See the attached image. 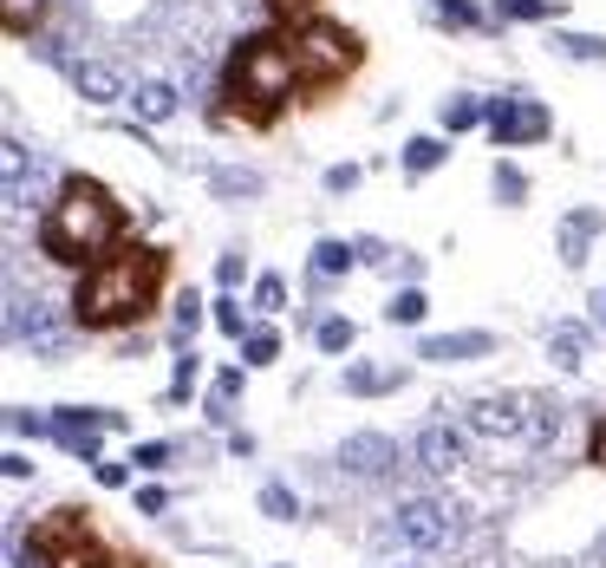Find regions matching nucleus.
I'll return each mask as SVG.
<instances>
[{
	"instance_id": "nucleus-26",
	"label": "nucleus",
	"mask_w": 606,
	"mask_h": 568,
	"mask_svg": "<svg viewBox=\"0 0 606 568\" xmlns=\"http://www.w3.org/2000/svg\"><path fill=\"white\" fill-rule=\"evenodd\" d=\"M131 464H143V471H163V464H170V444H137Z\"/></svg>"
},
{
	"instance_id": "nucleus-23",
	"label": "nucleus",
	"mask_w": 606,
	"mask_h": 568,
	"mask_svg": "<svg viewBox=\"0 0 606 568\" xmlns=\"http://www.w3.org/2000/svg\"><path fill=\"white\" fill-rule=\"evenodd\" d=\"M587 235H594V215H574V222H567V262H581V242H587Z\"/></svg>"
},
{
	"instance_id": "nucleus-20",
	"label": "nucleus",
	"mask_w": 606,
	"mask_h": 568,
	"mask_svg": "<svg viewBox=\"0 0 606 568\" xmlns=\"http://www.w3.org/2000/svg\"><path fill=\"white\" fill-rule=\"evenodd\" d=\"M313 262H320L327 275H339V269L352 262V249H345V242H320V249H313Z\"/></svg>"
},
{
	"instance_id": "nucleus-16",
	"label": "nucleus",
	"mask_w": 606,
	"mask_h": 568,
	"mask_svg": "<svg viewBox=\"0 0 606 568\" xmlns=\"http://www.w3.org/2000/svg\"><path fill=\"white\" fill-rule=\"evenodd\" d=\"M262 516H274V523H294V516H300V497H294L287 484H268V491H262Z\"/></svg>"
},
{
	"instance_id": "nucleus-6",
	"label": "nucleus",
	"mask_w": 606,
	"mask_h": 568,
	"mask_svg": "<svg viewBox=\"0 0 606 568\" xmlns=\"http://www.w3.org/2000/svg\"><path fill=\"white\" fill-rule=\"evenodd\" d=\"M85 549H92V509H53V516H46V523H33V556H40V562H66V556H85Z\"/></svg>"
},
{
	"instance_id": "nucleus-19",
	"label": "nucleus",
	"mask_w": 606,
	"mask_h": 568,
	"mask_svg": "<svg viewBox=\"0 0 606 568\" xmlns=\"http://www.w3.org/2000/svg\"><path fill=\"white\" fill-rule=\"evenodd\" d=\"M554 366H567V372L581 366V334H574V327H561V334H554Z\"/></svg>"
},
{
	"instance_id": "nucleus-11",
	"label": "nucleus",
	"mask_w": 606,
	"mask_h": 568,
	"mask_svg": "<svg viewBox=\"0 0 606 568\" xmlns=\"http://www.w3.org/2000/svg\"><path fill=\"white\" fill-rule=\"evenodd\" d=\"M489 354V334H444V340H424V359H482Z\"/></svg>"
},
{
	"instance_id": "nucleus-24",
	"label": "nucleus",
	"mask_w": 606,
	"mask_h": 568,
	"mask_svg": "<svg viewBox=\"0 0 606 568\" xmlns=\"http://www.w3.org/2000/svg\"><path fill=\"white\" fill-rule=\"evenodd\" d=\"M274 354H280V340H274V334H248V366H268Z\"/></svg>"
},
{
	"instance_id": "nucleus-12",
	"label": "nucleus",
	"mask_w": 606,
	"mask_h": 568,
	"mask_svg": "<svg viewBox=\"0 0 606 568\" xmlns=\"http://www.w3.org/2000/svg\"><path fill=\"white\" fill-rule=\"evenodd\" d=\"M137 118H150V125H157V118H170V112H177V92H170V85H137Z\"/></svg>"
},
{
	"instance_id": "nucleus-13",
	"label": "nucleus",
	"mask_w": 606,
	"mask_h": 568,
	"mask_svg": "<svg viewBox=\"0 0 606 568\" xmlns=\"http://www.w3.org/2000/svg\"><path fill=\"white\" fill-rule=\"evenodd\" d=\"M262 7H268L274 27H287V33H294V27H307V20L320 13V0H262Z\"/></svg>"
},
{
	"instance_id": "nucleus-5",
	"label": "nucleus",
	"mask_w": 606,
	"mask_h": 568,
	"mask_svg": "<svg viewBox=\"0 0 606 568\" xmlns=\"http://www.w3.org/2000/svg\"><path fill=\"white\" fill-rule=\"evenodd\" d=\"M392 529H398V543L424 549V556H437V549L457 543V509L437 503V497H404L398 509H392Z\"/></svg>"
},
{
	"instance_id": "nucleus-25",
	"label": "nucleus",
	"mask_w": 606,
	"mask_h": 568,
	"mask_svg": "<svg viewBox=\"0 0 606 568\" xmlns=\"http://www.w3.org/2000/svg\"><path fill=\"white\" fill-rule=\"evenodd\" d=\"M392 320H404V327L424 320V294H398V301H392Z\"/></svg>"
},
{
	"instance_id": "nucleus-10",
	"label": "nucleus",
	"mask_w": 606,
	"mask_h": 568,
	"mask_svg": "<svg viewBox=\"0 0 606 568\" xmlns=\"http://www.w3.org/2000/svg\"><path fill=\"white\" fill-rule=\"evenodd\" d=\"M489 125H496V138H502V144H529V138H541V132H547V112H541V105H529V98H502Z\"/></svg>"
},
{
	"instance_id": "nucleus-7",
	"label": "nucleus",
	"mask_w": 606,
	"mask_h": 568,
	"mask_svg": "<svg viewBox=\"0 0 606 568\" xmlns=\"http://www.w3.org/2000/svg\"><path fill=\"white\" fill-rule=\"evenodd\" d=\"M118 425H125L118 412H85V406H60V419H53V438L66 444L72 457L98 464V431H118Z\"/></svg>"
},
{
	"instance_id": "nucleus-18",
	"label": "nucleus",
	"mask_w": 606,
	"mask_h": 568,
	"mask_svg": "<svg viewBox=\"0 0 606 568\" xmlns=\"http://www.w3.org/2000/svg\"><path fill=\"white\" fill-rule=\"evenodd\" d=\"M235 399H242V372H222V379H215V399H209V419H228Z\"/></svg>"
},
{
	"instance_id": "nucleus-22",
	"label": "nucleus",
	"mask_w": 606,
	"mask_h": 568,
	"mask_svg": "<svg viewBox=\"0 0 606 568\" xmlns=\"http://www.w3.org/2000/svg\"><path fill=\"white\" fill-rule=\"evenodd\" d=\"M320 347H327V354H345V347H352V327H345V320H327V327H320Z\"/></svg>"
},
{
	"instance_id": "nucleus-29",
	"label": "nucleus",
	"mask_w": 606,
	"mask_h": 568,
	"mask_svg": "<svg viewBox=\"0 0 606 568\" xmlns=\"http://www.w3.org/2000/svg\"><path fill=\"white\" fill-rule=\"evenodd\" d=\"M137 509H143V516H163L170 497H163V491H137Z\"/></svg>"
},
{
	"instance_id": "nucleus-30",
	"label": "nucleus",
	"mask_w": 606,
	"mask_h": 568,
	"mask_svg": "<svg viewBox=\"0 0 606 568\" xmlns=\"http://www.w3.org/2000/svg\"><path fill=\"white\" fill-rule=\"evenodd\" d=\"M177 320H183V334H190V327H196V320H202V301H196V294H183V307H177Z\"/></svg>"
},
{
	"instance_id": "nucleus-14",
	"label": "nucleus",
	"mask_w": 606,
	"mask_h": 568,
	"mask_svg": "<svg viewBox=\"0 0 606 568\" xmlns=\"http://www.w3.org/2000/svg\"><path fill=\"white\" fill-rule=\"evenodd\" d=\"M398 386V372H385V366H345V392H392Z\"/></svg>"
},
{
	"instance_id": "nucleus-2",
	"label": "nucleus",
	"mask_w": 606,
	"mask_h": 568,
	"mask_svg": "<svg viewBox=\"0 0 606 568\" xmlns=\"http://www.w3.org/2000/svg\"><path fill=\"white\" fill-rule=\"evenodd\" d=\"M294 98H300V66H294L287 27L242 33L228 46V66H222V112L215 118H242L248 132H274Z\"/></svg>"
},
{
	"instance_id": "nucleus-8",
	"label": "nucleus",
	"mask_w": 606,
	"mask_h": 568,
	"mask_svg": "<svg viewBox=\"0 0 606 568\" xmlns=\"http://www.w3.org/2000/svg\"><path fill=\"white\" fill-rule=\"evenodd\" d=\"M411 457H417V471H430V477H457V471H464V431L424 425L411 438Z\"/></svg>"
},
{
	"instance_id": "nucleus-32",
	"label": "nucleus",
	"mask_w": 606,
	"mask_h": 568,
	"mask_svg": "<svg viewBox=\"0 0 606 568\" xmlns=\"http://www.w3.org/2000/svg\"><path fill=\"white\" fill-rule=\"evenodd\" d=\"M594 320H600V327H606V287H600V294H594Z\"/></svg>"
},
{
	"instance_id": "nucleus-27",
	"label": "nucleus",
	"mask_w": 606,
	"mask_h": 568,
	"mask_svg": "<svg viewBox=\"0 0 606 568\" xmlns=\"http://www.w3.org/2000/svg\"><path fill=\"white\" fill-rule=\"evenodd\" d=\"M444 125H450V132H464V125H476V105H470V98H457V105H444Z\"/></svg>"
},
{
	"instance_id": "nucleus-9",
	"label": "nucleus",
	"mask_w": 606,
	"mask_h": 568,
	"mask_svg": "<svg viewBox=\"0 0 606 568\" xmlns=\"http://www.w3.org/2000/svg\"><path fill=\"white\" fill-rule=\"evenodd\" d=\"M339 464H345L352 477H379V471H392V464H398V444L365 431V438H345V444H339Z\"/></svg>"
},
{
	"instance_id": "nucleus-28",
	"label": "nucleus",
	"mask_w": 606,
	"mask_h": 568,
	"mask_svg": "<svg viewBox=\"0 0 606 568\" xmlns=\"http://www.w3.org/2000/svg\"><path fill=\"white\" fill-rule=\"evenodd\" d=\"M587 464H600V471H606V412L594 419V444H587Z\"/></svg>"
},
{
	"instance_id": "nucleus-21",
	"label": "nucleus",
	"mask_w": 606,
	"mask_h": 568,
	"mask_svg": "<svg viewBox=\"0 0 606 568\" xmlns=\"http://www.w3.org/2000/svg\"><path fill=\"white\" fill-rule=\"evenodd\" d=\"M437 157H444V144H437V138H417V144H411V157H404V164H411V170H430Z\"/></svg>"
},
{
	"instance_id": "nucleus-3",
	"label": "nucleus",
	"mask_w": 606,
	"mask_h": 568,
	"mask_svg": "<svg viewBox=\"0 0 606 568\" xmlns=\"http://www.w3.org/2000/svg\"><path fill=\"white\" fill-rule=\"evenodd\" d=\"M125 242V203L98 183V177H66L53 210L40 222V255L66 262V269H92Z\"/></svg>"
},
{
	"instance_id": "nucleus-17",
	"label": "nucleus",
	"mask_w": 606,
	"mask_h": 568,
	"mask_svg": "<svg viewBox=\"0 0 606 568\" xmlns=\"http://www.w3.org/2000/svg\"><path fill=\"white\" fill-rule=\"evenodd\" d=\"M78 92H92V98H118V72L111 66H78Z\"/></svg>"
},
{
	"instance_id": "nucleus-31",
	"label": "nucleus",
	"mask_w": 606,
	"mask_h": 568,
	"mask_svg": "<svg viewBox=\"0 0 606 568\" xmlns=\"http://www.w3.org/2000/svg\"><path fill=\"white\" fill-rule=\"evenodd\" d=\"M60 568H105V562H98V556L85 549V556H66V562H60Z\"/></svg>"
},
{
	"instance_id": "nucleus-15",
	"label": "nucleus",
	"mask_w": 606,
	"mask_h": 568,
	"mask_svg": "<svg viewBox=\"0 0 606 568\" xmlns=\"http://www.w3.org/2000/svg\"><path fill=\"white\" fill-rule=\"evenodd\" d=\"M40 13H46V0H7V33L26 40V33L40 27Z\"/></svg>"
},
{
	"instance_id": "nucleus-1",
	"label": "nucleus",
	"mask_w": 606,
	"mask_h": 568,
	"mask_svg": "<svg viewBox=\"0 0 606 568\" xmlns=\"http://www.w3.org/2000/svg\"><path fill=\"white\" fill-rule=\"evenodd\" d=\"M170 282V249H150V242H118L105 262H92L78 287H72V320L85 334H111V327H131L143 320Z\"/></svg>"
},
{
	"instance_id": "nucleus-4",
	"label": "nucleus",
	"mask_w": 606,
	"mask_h": 568,
	"mask_svg": "<svg viewBox=\"0 0 606 568\" xmlns=\"http://www.w3.org/2000/svg\"><path fill=\"white\" fill-rule=\"evenodd\" d=\"M287 40H294V66H300V105L333 98L339 85L365 66V40H359L352 27L327 20V13H313V20H307V27H294Z\"/></svg>"
}]
</instances>
